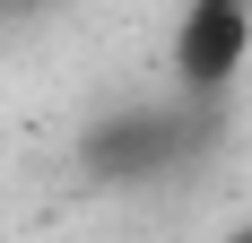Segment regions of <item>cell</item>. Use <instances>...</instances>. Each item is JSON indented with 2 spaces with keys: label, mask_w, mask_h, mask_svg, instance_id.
Instances as JSON below:
<instances>
[{
  "label": "cell",
  "mask_w": 252,
  "mask_h": 243,
  "mask_svg": "<svg viewBox=\"0 0 252 243\" xmlns=\"http://www.w3.org/2000/svg\"><path fill=\"white\" fill-rule=\"evenodd\" d=\"M218 122L226 113H200V104H122L78 130V165H87V182L130 191V182H157V174L191 165L200 148H218Z\"/></svg>",
  "instance_id": "1"
},
{
  "label": "cell",
  "mask_w": 252,
  "mask_h": 243,
  "mask_svg": "<svg viewBox=\"0 0 252 243\" xmlns=\"http://www.w3.org/2000/svg\"><path fill=\"white\" fill-rule=\"evenodd\" d=\"M165 61H174V104L226 113V96L252 70V0H183Z\"/></svg>",
  "instance_id": "2"
},
{
  "label": "cell",
  "mask_w": 252,
  "mask_h": 243,
  "mask_svg": "<svg viewBox=\"0 0 252 243\" xmlns=\"http://www.w3.org/2000/svg\"><path fill=\"white\" fill-rule=\"evenodd\" d=\"M226 243H252V226H235V235H226Z\"/></svg>",
  "instance_id": "3"
}]
</instances>
